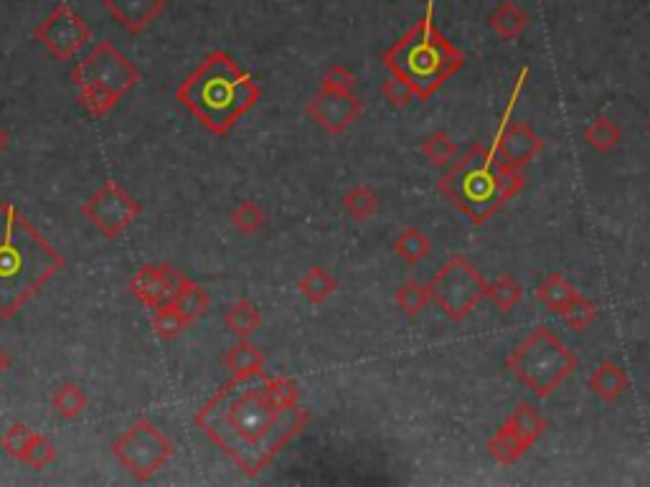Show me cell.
I'll return each instance as SVG.
<instances>
[{"mask_svg": "<svg viewBox=\"0 0 650 487\" xmlns=\"http://www.w3.org/2000/svg\"><path fill=\"white\" fill-rule=\"evenodd\" d=\"M305 424L308 411L300 406L298 384L265 371L232 376L196 411V427L247 477L267 470Z\"/></svg>", "mask_w": 650, "mask_h": 487, "instance_id": "1", "label": "cell"}, {"mask_svg": "<svg viewBox=\"0 0 650 487\" xmlns=\"http://www.w3.org/2000/svg\"><path fill=\"white\" fill-rule=\"evenodd\" d=\"M61 267L64 257L16 203H0V318L18 315Z\"/></svg>", "mask_w": 650, "mask_h": 487, "instance_id": "2", "label": "cell"}, {"mask_svg": "<svg viewBox=\"0 0 650 487\" xmlns=\"http://www.w3.org/2000/svg\"><path fill=\"white\" fill-rule=\"evenodd\" d=\"M176 97L211 135H226L259 102L262 87L232 54L214 51L178 84Z\"/></svg>", "mask_w": 650, "mask_h": 487, "instance_id": "3", "label": "cell"}, {"mask_svg": "<svg viewBox=\"0 0 650 487\" xmlns=\"http://www.w3.org/2000/svg\"><path fill=\"white\" fill-rule=\"evenodd\" d=\"M524 183L526 178L521 170L488 153L485 145H473L468 153L458 155V160L442 176L440 191L468 216L470 224L483 226L521 193Z\"/></svg>", "mask_w": 650, "mask_h": 487, "instance_id": "4", "label": "cell"}, {"mask_svg": "<svg viewBox=\"0 0 650 487\" xmlns=\"http://www.w3.org/2000/svg\"><path fill=\"white\" fill-rule=\"evenodd\" d=\"M381 64L392 77L404 79L417 99L435 97L437 89L463 69L465 56L447 39L435 23V3H427L425 16L419 18L397 44L381 56Z\"/></svg>", "mask_w": 650, "mask_h": 487, "instance_id": "5", "label": "cell"}, {"mask_svg": "<svg viewBox=\"0 0 650 487\" xmlns=\"http://www.w3.org/2000/svg\"><path fill=\"white\" fill-rule=\"evenodd\" d=\"M506 368L534 396L546 399L579 368V358L551 328H536L506 358Z\"/></svg>", "mask_w": 650, "mask_h": 487, "instance_id": "6", "label": "cell"}, {"mask_svg": "<svg viewBox=\"0 0 650 487\" xmlns=\"http://www.w3.org/2000/svg\"><path fill=\"white\" fill-rule=\"evenodd\" d=\"M485 292L488 282L463 254L447 259L430 280V300L452 323H463L468 315H473L475 307L485 300Z\"/></svg>", "mask_w": 650, "mask_h": 487, "instance_id": "7", "label": "cell"}, {"mask_svg": "<svg viewBox=\"0 0 650 487\" xmlns=\"http://www.w3.org/2000/svg\"><path fill=\"white\" fill-rule=\"evenodd\" d=\"M112 455L135 480L148 482L173 460L176 447L171 437L150 419H138L112 442Z\"/></svg>", "mask_w": 650, "mask_h": 487, "instance_id": "8", "label": "cell"}, {"mask_svg": "<svg viewBox=\"0 0 650 487\" xmlns=\"http://www.w3.org/2000/svg\"><path fill=\"white\" fill-rule=\"evenodd\" d=\"M138 82V66L110 41H100L72 69V84L77 89H105L120 99Z\"/></svg>", "mask_w": 650, "mask_h": 487, "instance_id": "9", "label": "cell"}, {"mask_svg": "<svg viewBox=\"0 0 650 487\" xmlns=\"http://www.w3.org/2000/svg\"><path fill=\"white\" fill-rule=\"evenodd\" d=\"M82 214L102 236L117 239L138 221V216L143 214V206L125 188L110 181L84 203Z\"/></svg>", "mask_w": 650, "mask_h": 487, "instance_id": "10", "label": "cell"}, {"mask_svg": "<svg viewBox=\"0 0 650 487\" xmlns=\"http://www.w3.org/2000/svg\"><path fill=\"white\" fill-rule=\"evenodd\" d=\"M36 41L54 59L72 61L92 41V28L69 3H59L34 31Z\"/></svg>", "mask_w": 650, "mask_h": 487, "instance_id": "11", "label": "cell"}, {"mask_svg": "<svg viewBox=\"0 0 650 487\" xmlns=\"http://www.w3.org/2000/svg\"><path fill=\"white\" fill-rule=\"evenodd\" d=\"M310 120L318 122L325 132L341 135L361 117V99L356 92H338V89L320 87L308 104Z\"/></svg>", "mask_w": 650, "mask_h": 487, "instance_id": "12", "label": "cell"}, {"mask_svg": "<svg viewBox=\"0 0 650 487\" xmlns=\"http://www.w3.org/2000/svg\"><path fill=\"white\" fill-rule=\"evenodd\" d=\"M183 280H186V274H181L171 264H148V267H140L133 274L127 290H130V295L135 300H140L145 307L153 310V307L171 302L178 287L183 285Z\"/></svg>", "mask_w": 650, "mask_h": 487, "instance_id": "13", "label": "cell"}, {"mask_svg": "<svg viewBox=\"0 0 650 487\" xmlns=\"http://www.w3.org/2000/svg\"><path fill=\"white\" fill-rule=\"evenodd\" d=\"M541 148H544V143L529 122H511L493 155H498L511 168L524 170L541 153Z\"/></svg>", "mask_w": 650, "mask_h": 487, "instance_id": "14", "label": "cell"}, {"mask_svg": "<svg viewBox=\"0 0 650 487\" xmlns=\"http://www.w3.org/2000/svg\"><path fill=\"white\" fill-rule=\"evenodd\" d=\"M105 11L130 36H138L166 11V0H105Z\"/></svg>", "mask_w": 650, "mask_h": 487, "instance_id": "15", "label": "cell"}, {"mask_svg": "<svg viewBox=\"0 0 650 487\" xmlns=\"http://www.w3.org/2000/svg\"><path fill=\"white\" fill-rule=\"evenodd\" d=\"M590 389L600 396L602 401H617L625 391L630 389V376L625 373L623 366H617V363L605 361L592 371L590 376Z\"/></svg>", "mask_w": 650, "mask_h": 487, "instance_id": "16", "label": "cell"}, {"mask_svg": "<svg viewBox=\"0 0 650 487\" xmlns=\"http://www.w3.org/2000/svg\"><path fill=\"white\" fill-rule=\"evenodd\" d=\"M224 368L234 378L254 376V373L265 371V353L259 351L254 343H249V338H242L224 356Z\"/></svg>", "mask_w": 650, "mask_h": 487, "instance_id": "17", "label": "cell"}, {"mask_svg": "<svg viewBox=\"0 0 650 487\" xmlns=\"http://www.w3.org/2000/svg\"><path fill=\"white\" fill-rule=\"evenodd\" d=\"M224 325L237 338H252L262 328V310L252 300H237L226 307Z\"/></svg>", "mask_w": 650, "mask_h": 487, "instance_id": "18", "label": "cell"}, {"mask_svg": "<svg viewBox=\"0 0 650 487\" xmlns=\"http://www.w3.org/2000/svg\"><path fill=\"white\" fill-rule=\"evenodd\" d=\"M531 447H534V444L526 442L524 437H518L508 424H503V427L493 434L491 442H488V455H491L498 465H516Z\"/></svg>", "mask_w": 650, "mask_h": 487, "instance_id": "19", "label": "cell"}, {"mask_svg": "<svg viewBox=\"0 0 650 487\" xmlns=\"http://www.w3.org/2000/svg\"><path fill=\"white\" fill-rule=\"evenodd\" d=\"M488 23H491V28L501 36V39L511 41V39H518V36L529 28L531 18L524 8L518 6V3L506 0V3H501V6L491 13Z\"/></svg>", "mask_w": 650, "mask_h": 487, "instance_id": "20", "label": "cell"}, {"mask_svg": "<svg viewBox=\"0 0 650 487\" xmlns=\"http://www.w3.org/2000/svg\"><path fill=\"white\" fill-rule=\"evenodd\" d=\"M343 211L351 216L353 221H371L376 214H379L381 198L376 196V191L366 183H359V186H351L346 193H343Z\"/></svg>", "mask_w": 650, "mask_h": 487, "instance_id": "21", "label": "cell"}, {"mask_svg": "<svg viewBox=\"0 0 650 487\" xmlns=\"http://www.w3.org/2000/svg\"><path fill=\"white\" fill-rule=\"evenodd\" d=\"M338 290V280L328 269L310 267L308 272L298 280V292L310 302V305H323L328 297Z\"/></svg>", "mask_w": 650, "mask_h": 487, "instance_id": "22", "label": "cell"}, {"mask_svg": "<svg viewBox=\"0 0 650 487\" xmlns=\"http://www.w3.org/2000/svg\"><path fill=\"white\" fill-rule=\"evenodd\" d=\"M209 302H211L209 292H206L204 287L196 285V282H191L186 277V280H183V285L178 287L176 295H173L171 305L176 307L178 312H181V315L188 320V323H196V320H199L201 315H204V312L209 310Z\"/></svg>", "mask_w": 650, "mask_h": 487, "instance_id": "23", "label": "cell"}, {"mask_svg": "<svg viewBox=\"0 0 650 487\" xmlns=\"http://www.w3.org/2000/svg\"><path fill=\"white\" fill-rule=\"evenodd\" d=\"M577 292H579L577 287H574L562 272H554L541 282L539 290H536V297H539V302L546 307V310L559 312L567 302H572L574 297H577Z\"/></svg>", "mask_w": 650, "mask_h": 487, "instance_id": "24", "label": "cell"}, {"mask_svg": "<svg viewBox=\"0 0 650 487\" xmlns=\"http://www.w3.org/2000/svg\"><path fill=\"white\" fill-rule=\"evenodd\" d=\"M506 424L518 434V437H524L529 444H534L536 439L546 432L544 414H541V411L531 404L516 406V409H513V414H508Z\"/></svg>", "mask_w": 650, "mask_h": 487, "instance_id": "25", "label": "cell"}, {"mask_svg": "<svg viewBox=\"0 0 650 487\" xmlns=\"http://www.w3.org/2000/svg\"><path fill=\"white\" fill-rule=\"evenodd\" d=\"M89 396L79 389L77 384H64L54 391L51 396V406H54L56 414L64 419V422H72V419H79L84 411L89 409Z\"/></svg>", "mask_w": 650, "mask_h": 487, "instance_id": "26", "label": "cell"}, {"mask_svg": "<svg viewBox=\"0 0 650 487\" xmlns=\"http://www.w3.org/2000/svg\"><path fill=\"white\" fill-rule=\"evenodd\" d=\"M584 140L590 143V148L595 150V153L605 155L620 145V127H617L610 117L600 115L587 125V130H584Z\"/></svg>", "mask_w": 650, "mask_h": 487, "instance_id": "27", "label": "cell"}, {"mask_svg": "<svg viewBox=\"0 0 650 487\" xmlns=\"http://www.w3.org/2000/svg\"><path fill=\"white\" fill-rule=\"evenodd\" d=\"M485 300H491L501 312H511L518 302L524 300V287H521L518 280L508 277V274H501L498 280L488 282Z\"/></svg>", "mask_w": 650, "mask_h": 487, "instance_id": "28", "label": "cell"}, {"mask_svg": "<svg viewBox=\"0 0 650 487\" xmlns=\"http://www.w3.org/2000/svg\"><path fill=\"white\" fill-rule=\"evenodd\" d=\"M432 241L427 239L419 229H404L402 234L394 239V252L399 254V259L407 264H417L430 254Z\"/></svg>", "mask_w": 650, "mask_h": 487, "instance_id": "29", "label": "cell"}, {"mask_svg": "<svg viewBox=\"0 0 650 487\" xmlns=\"http://www.w3.org/2000/svg\"><path fill=\"white\" fill-rule=\"evenodd\" d=\"M150 325H153L155 335L163 340H173L178 338V335L183 333V330L188 328V320L183 318L181 312L176 310V307L171 305V302H166V305L160 307H153V315H150Z\"/></svg>", "mask_w": 650, "mask_h": 487, "instance_id": "30", "label": "cell"}, {"mask_svg": "<svg viewBox=\"0 0 650 487\" xmlns=\"http://www.w3.org/2000/svg\"><path fill=\"white\" fill-rule=\"evenodd\" d=\"M422 153H425V158L430 160L432 165L447 168V165H452L458 160V145H455V140H452L447 132L437 130L422 143Z\"/></svg>", "mask_w": 650, "mask_h": 487, "instance_id": "31", "label": "cell"}, {"mask_svg": "<svg viewBox=\"0 0 650 487\" xmlns=\"http://www.w3.org/2000/svg\"><path fill=\"white\" fill-rule=\"evenodd\" d=\"M427 302H430V285H422V282H417V280H409L397 290V307L404 312V315H407L409 320L419 318V315H422V310L427 307Z\"/></svg>", "mask_w": 650, "mask_h": 487, "instance_id": "32", "label": "cell"}, {"mask_svg": "<svg viewBox=\"0 0 650 487\" xmlns=\"http://www.w3.org/2000/svg\"><path fill=\"white\" fill-rule=\"evenodd\" d=\"M229 221H232V226L237 231H242V234H257V231L265 229L267 224V216H265V208L259 206L257 201H239L237 206H234V211L229 214Z\"/></svg>", "mask_w": 650, "mask_h": 487, "instance_id": "33", "label": "cell"}, {"mask_svg": "<svg viewBox=\"0 0 650 487\" xmlns=\"http://www.w3.org/2000/svg\"><path fill=\"white\" fill-rule=\"evenodd\" d=\"M34 439H36L34 429L23 422H16L3 432V437H0V449H3L8 457H13V460L23 462V457H26V452L31 449Z\"/></svg>", "mask_w": 650, "mask_h": 487, "instance_id": "34", "label": "cell"}, {"mask_svg": "<svg viewBox=\"0 0 650 487\" xmlns=\"http://www.w3.org/2000/svg\"><path fill=\"white\" fill-rule=\"evenodd\" d=\"M559 315H562V320L572 330H584L597 318V305L587 295L577 292V297H574L572 302H567V305L559 310Z\"/></svg>", "mask_w": 650, "mask_h": 487, "instance_id": "35", "label": "cell"}, {"mask_svg": "<svg viewBox=\"0 0 650 487\" xmlns=\"http://www.w3.org/2000/svg\"><path fill=\"white\" fill-rule=\"evenodd\" d=\"M54 460H56L54 442L41 437V434H36L34 444H31V449H28L26 457H23V465H28L31 470H46Z\"/></svg>", "mask_w": 650, "mask_h": 487, "instance_id": "36", "label": "cell"}, {"mask_svg": "<svg viewBox=\"0 0 650 487\" xmlns=\"http://www.w3.org/2000/svg\"><path fill=\"white\" fill-rule=\"evenodd\" d=\"M381 92H384L386 102L392 104V107H397V110H404V107H409V104H412L414 99H417L414 89L399 77L384 79V84H381Z\"/></svg>", "mask_w": 650, "mask_h": 487, "instance_id": "37", "label": "cell"}, {"mask_svg": "<svg viewBox=\"0 0 650 487\" xmlns=\"http://www.w3.org/2000/svg\"><path fill=\"white\" fill-rule=\"evenodd\" d=\"M356 84H359V79L353 77L351 69H346L343 64L331 66V69L323 74V79H320V87L338 89V92H356Z\"/></svg>", "mask_w": 650, "mask_h": 487, "instance_id": "38", "label": "cell"}, {"mask_svg": "<svg viewBox=\"0 0 650 487\" xmlns=\"http://www.w3.org/2000/svg\"><path fill=\"white\" fill-rule=\"evenodd\" d=\"M8 368H11V356H8V353L3 351V348H0V376H3V373H6Z\"/></svg>", "mask_w": 650, "mask_h": 487, "instance_id": "39", "label": "cell"}, {"mask_svg": "<svg viewBox=\"0 0 650 487\" xmlns=\"http://www.w3.org/2000/svg\"><path fill=\"white\" fill-rule=\"evenodd\" d=\"M6 145H8V132L3 130V127H0V153L6 150Z\"/></svg>", "mask_w": 650, "mask_h": 487, "instance_id": "40", "label": "cell"}, {"mask_svg": "<svg viewBox=\"0 0 650 487\" xmlns=\"http://www.w3.org/2000/svg\"><path fill=\"white\" fill-rule=\"evenodd\" d=\"M648 132H650V120H648Z\"/></svg>", "mask_w": 650, "mask_h": 487, "instance_id": "41", "label": "cell"}]
</instances>
